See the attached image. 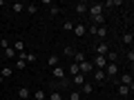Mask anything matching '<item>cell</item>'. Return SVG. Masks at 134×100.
Returning a JSON list of instances; mask_svg holds the SVG:
<instances>
[{"mask_svg": "<svg viewBox=\"0 0 134 100\" xmlns=\"http://www.w3.org/2000/svg\"><path fill=\"white\" fill-rule=\"evenodd\" d=\"M103 71H105V76H107V78H116V76L121 73V69H119V62H107Z\"/></svg>", "mask_w": 134, "mask_h": 100, "instance_id": "1", "label": "cell"}, {"mask_svg": "<svg viewBox=\"0 0 134 100\" xmlns=\"http://www.w3.org/2000/svg\"><path fill=\"white\" fill-rule=\"evenodd\" d=\"M103 9H105V7H103V2H94V5H90V7H87V14H90L92 18H96V16H100V14H103Z\"/></svg>", "mask_w": 134, "mask_h": 100, "instance_id": "2", "label": "cell"}, {"mask_svg": "<svg viewBox=\"0 0 134 100\" xmlns=\"http://www.w3.org/2000/svg\"><path fill=\"white\" fill-rule=\"evenodd\" d=\"M116 80H119V85H125V87H130V89L134 87V80H132V76H130V73H119V76H116Z\"/></svg>", "mask_w": 134, "mask_h": 100, "instance_id": "3", "label": "cell"}, {"mask_svg": "<svg viewBox=\"0 0 134 100\" xmlns=\"http://www.w3.org/2000/svg\"><path fill=\"white\" fill-rule=\"evenodd\" d=\"M78 71H81L83 76L87 78V73H92V71H94V67H92V62H90V60H83L81 65H78Z\"/></svg>", "mask_w": 134, "mask_h": 100, "instance_id": "4", "label": "cell"}, {"mask_svg": "<svg viewBox=\"0 0 134 100\" xmlns=\"http://www.w3.org/2000/svg\"><path fill=\"white\" fill-rule=\"evenodd\" d=\"M105 65H107L105 56H94V62H92V67H94V69H105Z\"/></svg>", "mask_w": 134, "mask_h": 100, "instance_id": "5", "label": "cell"}, {"mask_svg": "<svg viewBox=\"0 0 134 100\" xmlns=\"http://www.w3.org/2000/svg\"><path fill=\"white\" fill-rule=\"evenodd\" d=\"M52 76H54V78H58V80H63V78L67 76V71L63 69L60 65H58V67H54V69H52Z\"/></svg>", "mask_w": 134, "mask_h": 100, "instance_id": "6", "label": "cell"}, {"mask_svg": "<svg viewBox=\"0 0 134 100\" xmlns=\"http://www.w3.org/2000/svg\"><path fill=\"white\" fill-rule=\"evenodd\" d=\"M94 80L98 82V85H103V82L107 80V76H105V71H103V69H94Z\"/></svg>", "mask_w": 134, "mask_h": 100, "instance_id": "7", "label": "cell"}, {"mask_svg": "<svg viewBox=\"0 0 134 100\" xmlns=\"http://www.w3.org/2000/svg\"><path fill=\"white\" fill-rule=\"evenodd\" d=\"M72 31L74 33H76V38H83V36H85V33H87V27H85V24H74V29H72Z\"/></svg>", "mask_w": 134, "mask_h": 100, "instance_id": "8", "label": "cell"}, {"mask_svg": "<svg viewBox=\"0 0 134 100\" xmlns=\"http://www.w3.org/2000/svg\"><path fill=\"white\" fill-rule=\"evenodd\" d=\"M85 80H87V78L83 76V73H76V76H72V82L76 85V89H81V87L85 85Z\"/></svg>", "mask_w": 134, "mask_h": 100, "instance_id": "9", "label": "cell"}, {"mask_svg": "<svg viewBox=\"0 0 134 100\" xmlns=\"http://www.w3.org/2000/svg\"><path fill=\"white\" fill-rule=\"evenodd\" d=\"M78 91H81L83 96H92V93H94V85L85 80V85H83V87H81V89H78Z\"/></svg>", "mask_w": 134, "mask_h": 100, "instance_id": "10", "label": "cell"}, {"mask_svg": "<svg viewBox=\"0 0 134 100\" xmlns=\"http://www.w3.org/2000/svg\"><path fill=\"white\" fill-rule=\"evenodd\" d=\"M116 91H119V96H123V98H127V96L132 93V89L125 87V85H116Z\"/></svg>", "mask_w": 134, "mask_h": 100, "instance_id": "11", "label": "cell"}, {"mask_svg": "<svg viewBox=\"0 0 134 100\" xmlns=\"http://www.w3.org/2000/svg\"><path fill=\"white\" fill-rule=\"evenodd\" d=\"M107 51H110V47H107L105 42H98V45H96V56H105Z\"/></svg>", "mask_w": 134, "mask_h": 100, "instance_id": "12", "label": "cell"}, {"mask_svg": "<svg viewBox=\"0 0 134 100\" xmlns=\"http://www.w3.org/2000/svg\"><path fill=\"white\" fill-rule=\"evenodd\" d=\"M18 96H20V100H27V98H31V91H29L27 87H20V89H18Z\"/></svg>", "mask_w": 134, "mask_h": 100, "instance_id": "13", "label": "cell"}, {"mask_svg": "<svg viewBox=\"0 0 134 100\" xmlns=\"http://www.w3.org/2000/svg\"><path fill=\"white\" fill-rule=\"evenodd\" d=\"M87 7H90V5H87V2H76V7H74V9H76V14H87Z\"/></svg>", "mask_w": 134, "mask_h": 100, "instance_id": "14", "label": "cell"}, {"mask_svg": "<svg viewBox=\"0 0 134 100\" xmlns=\"http://www.w3.org/2000/svg\"><path fill=\"white\" fill-rule=\"evenodd\" d=\"M47 100H65V98H63V93L58 89H54L52 93H47Z\"/></svg>", "mask_w": 134, "mask_h": 100, "instance_id": "15", "label": "cell"}, {"mask_svg": "<svg viewBox=\"0 0 134 100\" xmlns=\"http://www.w3.org/2000/svg\"><path fill=\"white\" fill-rule=\"evenodd\" d=\"M67 100H83V93L78 89H74V91H69V96H67Z\"/></svg>", "mask_w": 134, "mask_h": 100, "instance_id": "16", "label": "cell"}, {"mask_svg": "<svg viewBox=\"0 0 134 100\" xmlns=\"http://www.w3.org/2000/svg\"><path fill=\"white\" fill-rule=\"evenodd\" d=\"M65 71H67V73H69V76H76V73H81V71H78V65H76V62H72V65L67 67Z\"/></svg>", "mask_w": 134, "mask_h": 100, "instance_id": "17", "label": "cell"}, {"mask_svg": "<svg viewBox=\"0 0 134 100\" xmlns=\"http://www.w3.org/2000/svg\"><path fill=\"white\" fill-rule=\"evenodd\" d=\"M94 36H98V38L103 40V38H105V36H107V27H96V31H94Z\"/></svg>", "mask_w": 134, "mask_h": 100, "instance_id": "18", "label": "cell"}, {"mask_svg": "<svg viewBox=\"0 0 134 100\" xmlns=\"http://www.w3.org/2000/svg\"><path fill=\"white\" fill-rule=\"evenodd\" d=\"M31 98H36V100H47V93H45L43 89H38V91H34V93H31Z\"/></svg>", "mask_w": 134, "mask_h": 100, "instance_id": "19", "label": "cell"}, {"mask_svg": "<svg viewBox=\"0 0 134 100\" xmlns=\"http://www.w3.org/2000/svg\"><path fill=\"white\" fill-rule=\"evenodd\" d=\"M72 58H74V62H76V65H81V62L85 60V53H83V51H76Z\"/></svg>", "mask_w": 134, "mask_h": 100, "instance_id": "20", "label": "cell"}, {"mask_svg": "<svg viewBox=\"0 0 134 100\" xmlns=\"http://www.w3.org/2000/svg\"><path fill=\"white\" fill-rule=\"evenodd\" d=\"M123 5V0H107V2H103V7H121Z\"/></svg>", "mask_w": 134, "mask_h": 100, "instance_id": "21", "label": "cell"}, {"mask_svg": "<svg viewBox=\"0 0 134 100\" xmlns=\"http://www.w3.org/2000/svg\"><path fill=\"white\" fill-rule=\"evenodd\" d=\"M23 9H25V5H23V2H14V5H11V11H14V14H20Z\"/></svg>", "mask_w": 134, "mask_h": 100, "instance_id": "22", "label": "cell"}, {"mask_svg": "<svg viewBox=\"0 0 134 100\" xmlns=\"http://www.w3.org/2000/svg\"><path fill=\"white\" fill-rule=\"evenodd\" d=\"M25 9H27V14H29V16H34L36 11H38V5H34V2H31V5H25Z\"/></svg>", "mask_w": 134, "mask_h": 100, "instance_id": "23", "label": "cell"}, {"mask_svg": "<svg viewBox=\"0 0 134 100\" xmlns=\"http://www.w3.org/2000/svg\"><path fill=\"white\" fill-rule=\"evenodd\" d=\"M49 16H52V18L60 16V7H58V5H52V9H49Z\"/></svg>", "mask_w": 134, "mask_h": 100, "instance_id": "24", "label": "cell"}, {"mask_svg": "<svg viewBox=\"0 0 134 100\" xmlns=\"http://www.w3.org/2000/svg\"><path fill=\"white\" fill-rule=\"evenodd\" d=\"M2 51H5V56H7V58H18V53L14 51V47H7V49H2Z\"/></svg>", "mask_w": 134, "mask_h": 100, "instance_id": "25", "label": "cell"}, {"mask_svg": "<svg viewBox=\"0 0 134 100\" xmlns=\"http://www.w3.org/2000/svg\"><path fill=\"white\" fill-rule=\"evenodd\" d=\"M47 65L52 67V69H54V67H58V56H49L47 58Z\"/></svg>", "mask_w": 134, "mask_h": 100, "instance_id": "26", "label": "cell"}, {"mask_svg": "<svg viewBox=\"0 0 134 100\" xmlns=\"http://www.w3.org/2000/svg\"><path fill=\"white\" fill-rule=\"evenodd\" d=\"M11 73H14V69H11V67H2V71H0V76H2V78H9Z\"/></svg>", "mask_w": 134, "mask_h": 100, "instance_id": "27", "label": "cell"}, {"mask_svg": "<svg viewBox=\"0 0 134 100\" xmlns=\"http://www.w3.org/2000/svg\"><path fill=\"white\" fill-rule=\"evenodd\" d=\"M63 56H67V58H72V56H74V47H72V45H67V47L63 49Z\"/></svg>", "mask_w": 134, "mask_h": 100, "instance_id": "28", "label": "cell"}, {"mask_svg": "<svg viewBox=\"0 0 134 100\" xmlns=\"http://www.w3.org/2000/svg\"><path fill=\"white\" fill-rule=\"evenodd\" d=\"M132 40H134V36H132V31H127V33H123V42H125V45H132Z\"/></svg>", "mask_w": 134, "mask_h": 100, "instance_id": "29", "label": "cell"}, {"mask_svg": "<svg viewBox=\"0 0 134 100\" xmlns=\"http://www.w3.org/2000/svg\"><path fill=\"white\" fill-rule=\"evenodd\" d=\"M63 29H65V31H72V29H74V22H72V20H65V22H63Z\"/></svg>", "mask_w": 134, "mask_h": 100, "instance_id": "30", "label": "cell"}, {"mask_svg": "<svg viewBox=\"0 0 134 100\" xmlns=\"http://www.w3.org/2000/svg\"><path fill=\"white\" fill-rule=\"evenodd\" d=\"M25 60H27V65H29V62H36L38 58H36V53H27V56H25Z\"/></svg>", "mask_w": 134, "mask_h": 100, "instance_id": "31", "label": "cell"}, {"mask_svg": "<svg viewBox=\"0 0 134 100\" xmlns=\"http://www.w3.org/2000/svg\"><path fill=\"white\" fill-rule=\"evenodd\" d=\"M25 67H27V62L20 60V58H16V69H25Z\"/></svg>", "mask_w": 134, "mask_h": 100, "instance_id": "32", "label": "cell"}, {"mask_svg": "<svg viewBox=\"0 0 134 100\" xmlns=\"http://www.w3.org/2000/svg\"><path fill=\"white\" fill-rule=\"evenodd\" d=\"M127 60H130V62H134V51H132V49L127 51Z\"/></svg>", "mask_w": 134, "mask_h": 100, "instance_id": "33", "label": "cell"}, {"mask_svg": "<svg viewBox=\"0 0 134 100\" xmlns=\"http://www.w3.org/2000/svg\"><path fill=\"white\" fill-rule=\"evenodd\" d=\"M2 80H5V78H2V76H0V85H2Z\"/></svg>", "mask_w": 134, "mask_h": 100, "instance_id": "34", "label": "cell"}]
</instances>
